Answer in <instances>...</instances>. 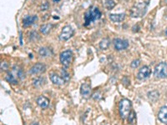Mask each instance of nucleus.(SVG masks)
<instances>
[{
    "label": "nucleus",
    "instance_id": "f257e3e1",
    "mask_svg": "<svg viewBox=\"0 0 167 125\" xmlns=\"http://www.w3.org/2000/svg\"><path fill=\"white\" fill-rule=\"evenodd\" d=\"M101 18V12L97 7H90L85 13V26L89 25L96 20Z\"/></svg>",
    "mask_w": 167,
    "mask_h": 125
},
{
    "label": "nucleus",
    "instance_id": "f03ea898",
    "mask_svg": "<svg viewBox=\"0 0 167 125\" xmlns=\"http://www.w3.org/2000/svg\"><path fill=\"white\" fill-rule=\"evenodd\" d=\"M132 104L131 102L127 99H123L120 100L119 104V111L121 119H125L129 117L130 113H131Z\"/></svg>",
    "mask_w": 167,
    "mask_h": 125
},
{
    "label": "nucleus",
    "instance_id": "7ed1b4c3",
    "mask_svg": "<svg viewBox=\"0 0 167 125\" xmlns=\"http://www.w3.org/2000/svg\"><path fill=\"white\" fill-rule=\"evenodd\" d=\"M147 10V3H138L134 4L130 9V16L133 18H141L143 17Z\"/></svg>",
    "mask_w": 167,
    "mask_h": 125
},
{
    "label": "nucleus",
    "instance_id": "20e7f679",
    "mask_svg": "<svg viewBox=\"0 0 167 125\" xmlns=\"http://www.w3.org/2000/svg\"><path fill=\"white\" fill-rule=\"evenodd\" d=\"M154 76L156 79H166L167 78V64L160 63L155 66L154 70Z\"/></svg>",
    "mask_w": 167,
    "mask_h": 125
},
{
    "label": "nucleus",
    "instance_id": "39448f33",
    "mask_svg": "<svg viewBox=\"0 0 167 125\" xmlns=\"http://www.w3.org/2000/svg\"><path fill=\"white\" fill-rule=\"evenodd\" d=\"M72 59H73V53L70 50H65L60 53V63L65 68H68L70 65V64L72 62Z\"/></svg>",
    "mask_w": 167,
    "mask_h": 125
},
{
    "label": "nucleus",
    "instance_id": "423d86ee",
    "mask_svg": "<svg viewBox=\"0 0 167 125\" xmlns=\"http://www.w3.org/2000/svg\"><path fill=\"white\" fill-rule=\"evenodd\" d=\"M73 34V30L72 27L69 25L64 26L62 28V31L60 34V39L62 41H66L69 39Z\"/></svg>",
    "mask_w": 167,
    "mask_h": 125
},
{
    "label": "nucleus",
    "instance_id": "0eeeda50",
    "mask_svg": "<svg viewBox=\"0 0 167 125\" xmlns=\"http://www.w3.org/2000/svg\"><path fill=\"white\" fill-rule=\"evenodd\" d=\"M150 74H151L150 68L148 66H143L137 73V79L140 80H145L148 79L150 76Z\"/></svg>",
    "mask_w": 167,
    "mask_h": 125
},
{
    "label": "nucleus",
    "instance_id": "6e6552de",
    "mask_svg": "<svg viewBox=\"0 0 167 125\" xmlns=\"http://www.w3.org/2000/svg\"><path fill=\"white\" fill-rule=\"evenodd\" d=\"M114 49L117 51H121L126 49L129 46V43L127 40L120 39H114L113 41Z\"/></svg>",
    "mask_w": 167,
    "mask_h": 125
},
{
    "label": "nucleus",
    "instance_id": "1a4fd4ad",
    "mask_svg": "<svg viewBox=\"0 0 167 125\" xmlns=\"http://www.w3.org/2000/svg\"><path fill=\"white\" fill-rule=\"evenodd\" d=\"M45 68L46 67L44 64H36L30 68L29 70V73L31 74H39V73H42L45 71Z\"/></svg>",
    "mask_w": 167,
    "mask_h": 125
},
{
    "label": "nucleus",
    "instance_id": "9d476101",
    "mask_svg": "<svg viewBox=\"0 0 167 125\" xmlns=\"http://www.w3.org/2000/svg\"><path fill=\"white\" fill-rule=\"evenodd\" d=\"M49 78H50V80L52 81L53 84H56V85H62L66 82L64 78H61L60 76H59L56 73H49Z\"/></svg>",
    "mask_w": 167,
    "mask_h": 125
},
{
    "label": "nucleus",
    "instance_id": "9b49d317",
    "mask_svg": "<svg viewBox=\"0 0 167 125\" xmlns=\"http://www.w3.org/2000/svg\"><path fill=\"white\" fill-rule=\"evenodd\" d=\"M80 93L83 98L88 99L91 94V88L88 84H83L80 88Z\"/></svg>",
    "mask_w": 167,
    "mask_h": 125
},
{
    "label": "nucleus",
    "instance_id": "f8f14e48",
    "mask_svg": "<svg viewBox=\"0 0 167 125\" xmlns=\"http://www.w3.org/2000/svg\"><path fill=\"white\" fill-rule=\"evenodd\" d=\"M158 119L161 123L167 124V106L161 107L158 113Z\"/></svg>",
    "mask_w": 167,
    "mask_h": 125
},
{
    "label": "nucleus",
    "instance_id": "ddd939ff",
    "mask_svg": "<svg viewBox=\"0 0 167 125\" xmlns=\"http://www.w3.org/2000/svg\"><path fill=\"white\" fill-rule=\"evenodd\" d=\"M38 20V17L36 15L33 16H26L24 19H23V26L24 28L31 26L33 23Z\"/></svg>",
    "mask_w": 167,
    "mask_h": 125
},
{
    "label": "nucleus",
    "instance_id": "4468645a",
    "mask_svg": "<svg viewBox=\"0 0 167 125\" xmlns=\"http://www.w3.org/2000/svg\"><path fill=\"white\" fill-rule=\"evenodd\" d=\"M37 104L41 108L44 109L46 108L47 107L49 104V100L47 99L46 97H44V96H39L38 99H37Z\"/></svg>",
    "mask_w": 167,
    "mask_h": 125
},
{
    "label": "nucleus",
    "instance_id": "2eb2a0df",
    "mask_svg": "<svg viewBox=\"0 0 167 125\" xmlns=\"http://www.w3.org/2000/svg\"><path fill=\"white\" fill-rule=\"evenodd\" d=\"M125 18V13H117V14H110L109 15V19L111 21H113L114 23H119L122 22Z\"/></svg>",
    "mask_w": 167,
    "mask_h": 125
},
{
    "label": "nucleus",
    "instance_id": "dca6fc26",
    "mask_svg": "<svg viewBox=\"0 0 167 125\" xmlns=\"http://www.w3.org/2000/svg\"><path fill=\"white\" fill-rule=\"evenodd\" d=\"M39 54L41 57H44V58H47V57H50L52 56L53 52L50 48H41L39 50Z\"/></svg>",
    "mask_w": 167,
    "mask_h": 125
},
{
    "label": "nucleus",
    "instance_id": "f3484780",
    "mask_svg": "<svg viewBox=\"0 0 167 125\" xmlns=\"http://www.w3.org/2000/svg\"><path fill=\"white\" fill-rule=\"evenodd\" d=\"M110 45V40L109 39H104L100 41V48L102 50H106L107 48Z\"/></svg>",
    "mask_w": 167,
    "mask_h": 125
},
{
    "label": "nucleus",
    "instance_id": "a211bd4d",
    "mask_svg": "<svg viewBox=\"0 0 167 125\" xmlns=\"http://www.w3.org/2000/svg\"><path fill=\"white\" fill-rule=\"evenodd\" d=\"M53 25L50 24V23H48V24H44L40 27V32L44 34H48V33L50 32V30L52 29Z\"/></svg>",
    "mask_w": 167,
    "mask_h": 125
},
{
    "label": "nucleus",
    "instance_id": "6ab92c4d",
    "mask_svg": "<svg viewBox=\"0 0 167 125\" xmlns=\"http://www.w3.org/2000/svg\"><path fill=\"white\" fill-rule=\"evenodd\" d=\"M5 79H6L7 81H8V83H10V84H18V80L13 76V73H8Z\"/></svg>",
    "mask_w": 167,
    "mask_h": 125
},
{
    "label": "nucleus",
    "instance_id": "aec40b11",
    "mask_svg": "<svg viewBox=\"0 0 167 125\" xmlns=\"http://www.w3.org/2000/svg\"><path fill=\"white\" fill-rule=\"evenodd\" d=\"M44 79H43V78H37V79H35L33 81V84L34 87H40V86H42L44 84Z\"/></svg>",
    "mask_w": 167,
    "mask_h": 125
},
{
    "label": "nucleus",
    "instance_id": "412c9836",
    "mask_svg": "<svg viewBox=\"0 0 167 125\" xmlns=\"http://www.w3.org/2000/svg\"><path fill=\"white\" fill-rule=\"evenodd\" d=\"M105 6L107 9L110 10V9H112L115 6V3H114V0H105Z\"/></svg>",
    "mask_w": 167,
    "mask_h": 125
},
{
    "label": "nucleus",
    "instance_id": "4be33fe9",
    "mask_svg": "<svg viewBox=\"0 0 167 125\" xmlns=\"http://www.w3.org/2000/svg\"><path fill=\"white\" fill-rule=\"evenodd\" d=\"M140 60H134L133 62L131 63V64H130V66H131V68H136L138 66L140 65Z\"/></svg>",
    "mask_w": 167,
    "mask_h": 125
},
{
    "label": "nucleus",
    "instance_id": "5701e85b",
    "mask_svg": "<svg viewBox=\"0 0 167 125\" xmlns=\"http://www.w3.org/2000/svg\"><path fill=\"white\" fill-rule=\"evenodd\" d=\"M48 8H49V3H47V2H45V3H44L42 5H41V10L42 11H44V10H46V9H48Z\"/></svg>",
    "mask_w": 167,
    "mask_h": 125
},
{
    "label": "nucleus",
    "instance_id": "b1692460",
    "mask_svg": "<svg viewBox=\"0 0 167 125\" xmlns=\"http://www.w3.org/2000/svg\"><path fill=\"white\" fill-rule=\"evenodd\" d=\"M133 119H134V113L132 112V114H131V113H130V115H129V121L131 123L132 122V120H133Z\"/></svg>",
    "mask_w": 167,
    "mask_h": 125
},
{
    "label": "nucleus",
    "instance_id": "393cba45",
    "mask_svg": "<svg viewBox=\"0 0 167 125\" xmlns=\"http://www.w3.org/2000/svg\"><path fill=\"white\" fill-rule=\"evenodd\" d=\"M53 2H55V3H57V2H59L60 0H53Z\"/></svg>",
    "mask_w": 167,
    "mask_h": 125
},
{
    "label": "nucleus",
    "instance_id": "a878e982",
    "mask_svg": "<svg viewBox=\"0 0 167 125\" xmlns=\"http://www.w3.org/2000/svg\"><path fill=\"white\" fill-rule=\"evenodd\" d=\"M165 33H166V35L167 36V28H166V32H165Z\"/></svg>",
    "mask_w": 167,
    "mask_h": 125
}]
</instances>
